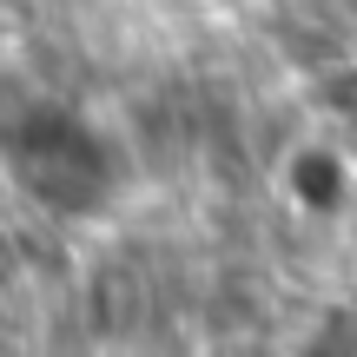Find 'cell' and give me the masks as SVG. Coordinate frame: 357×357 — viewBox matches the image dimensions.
Wrapping results in <instances>:
<instances>
[{"instance_id": "cell-1", "label": "cell", "mask_w": 357, "mask_h": 357, "mask_svg": "<svg viewBox=\"0 0 357 357\" xmlns=\"http://www.w3.org/2000/svg\"><path fill=\"white\" fill-rule=\"evenodd\" d=\"M278 185L298 212H344L357 199V166L337 139H298L278 166Z\"/></svg>"}]
</instances>
